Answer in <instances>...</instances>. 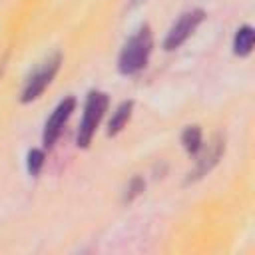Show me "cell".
<instances>
[{"mask_svg": "<svg viewBox=\"0 0 255 255\" xmlns=\"http://www.w3.org/2000/svg\"><path fill=\"white\" fill-rule=\"evenodd\" d=\"M74 108H76V100L74 98H66L56 106V110L52 112V116L48 118V122L44 126V133H42V141H44L46 147H52L56 143V139L60 137L66 122L70 120V116L74 112Z\"/></svg>", "mask_w": 255, "mask_h": 255, "instance_id": "5b68a950", "label": "cell"}, {"mask_svg": "<svg viewBox=\"0 0 255 255\" xmlns=\"http://www.w3.org/2000/svg\"><path fill=\"white\" fill-rule=\"evenodd\" d=\"M131 108H133V102H131V100L122 102V104L118 106L116 114H114L112 120H110L108 135H116V133H120V131L126 128V124H128V120H129V116H131Z\"/></svg>", "mask_w": 255, "mask_h": 255, "instance_id": "52a82bcc", "label": "cell"}, {"mask_svg": "<svg viewBox=\"0 0 255 255\" xmlns=\"http://www.w3.org/2000/svg\"><path fill=\"white\" fill-rule=\"evenodd\" d=\"M60 62H62V56L60 54H54L52 58H48L26 82L24 86V92H22V102L28 104L36 98H40V94L50 86V82L54 80L56 72L60 70Z\"/></svg>", "mask_w": 255, "mask_h": 255, "instance_id": "3957f363", "label": "cell"}, {"mask_svg": "<svg viewBox=\"0 0 255 255\" xmlns=\"http://www.w3.org/2000/svg\"><path fill=\"white\" fill-rule=\"evenodd\" d=\"M26 165H28V173L30 175H38L42 165H44V151L42 149H30Z\"/></svg>", "mask_w": 255, "mask_h": 255, "instance_id": "30bf717a", "label": "cell"}, {"mask_svg": "<svg viewBox=\"0 0 255 255\" xmlns=\"http://www.w3.org/2000/svg\"><path fill=\"white\" fill-rule=\"evenodd\" d=\"M253 38H255L253 28L251 26H241L237 30L235 38H233V52H235V56H239V58L249 56L251 50H253Z\"/></svg>", "mask_w": 255, "mask_h": 255, "instance_id": "8992f818", "label": "cell"}, {"mask_svg": "<svg viewBox=\"0 0 255 255\" xmlns=\"http://www.w3.org/2000/svg\"><path fill=\"white\" fill-rule=\"evenodd\" d=\"M106 110H108V96L104 92H90L88 100H86V106H84V118H82V124H80L78 135H76L78 147H88L90 145Z\"/></svg>", "mask_w": 255, "mask_h": 255, "instance_id": "7a4b0ae2", "label": "cell"}, {"mask_svg": "<svg viewBox=\"0 0 255 255\" xmlns=\"http://www.w3.org/2000/svg\"><path fill=\"white\" fill-rule=\"evenodd\" d=\"M203 18H205V12L203 10H199V8H195V10H189V12H185V14H181L179 16V20L171 26V30L167 32V36H165V42H163V48L167 50V52H171V50H175V48H179L193 32H195V28L203 22Z\"/></svg>", "mask_w": 255, "mask_h": 255, "instance_id": "277c9868", "label": "cell"}, {"mask_svg": "<svg viewBox=\"0 0 255 255\" xmlns=\"http://www.w3.org/2000/svg\"><path fill=\"white\" fill-rule=\"evenodd\" d=\"M221 151H223V143H221V141H215V143H213V149H211V151H209V153L199 161V167H197V171H195V173H197V175H201V173L209 171V167L219 159Z\"/></svg>", "mask_w": 255, "mask_h": 255, "instance_id": "9c48e42d", "label": "cell"}, {"mask_svg": "<svg viewBox=\"0 0 255 255\" xmlns=\"http://www.w3.org/2000/svg\"><path fill=\"white\" fill-rule=\"evenodd\" d=\"M181 143H183V147H185V151L189 155H195L201 149V143H203L201 141V128L199 126L185 128L183 133H181Z\"/></svg>", "mask_w": 255, "mask_h": 255, "instance_id": "ba28073f", "label": "cell"}, {"mask_svg": "<svg viewBox=\"0 0 255 255\" xmlns=\"http://www.w3.org/2000/svg\"><path fill=\"white\" fill-rule=\"evenodd\" d=\"M153 48V38L149 26H141L122 48L118 58V70L124 76H133L147 66L149 54Z\"/></svg>", "mask_w": 255, "mask_h": 255, "instance_id": "6da1fadb", "label": "cell"}]
</instances>
